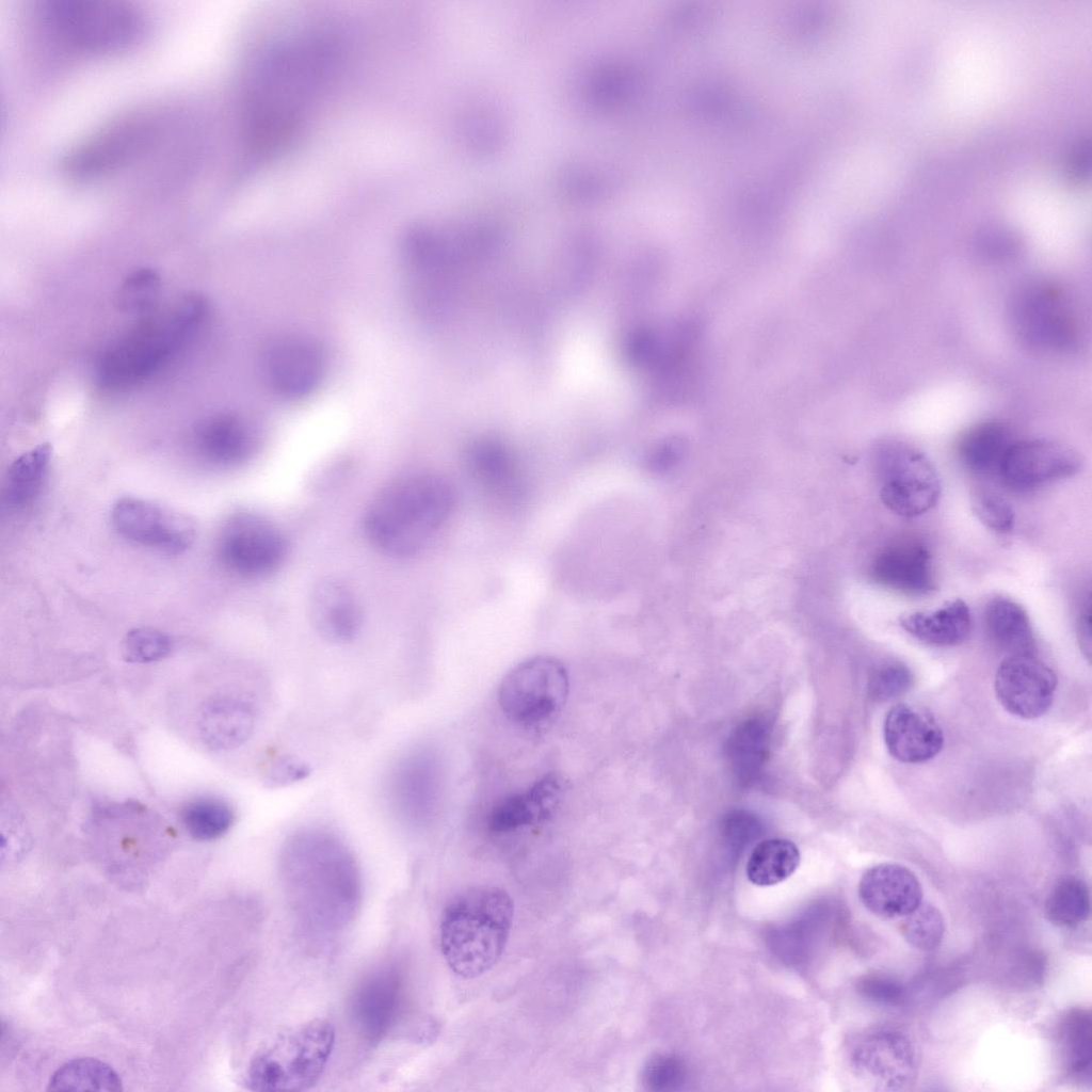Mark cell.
Masks as SVG:
<instances>
[{"instance_id":"277c9868","label":"cell","mask_w":1092,"mask_h":1092,"mask_svg":"<svg viewBox=\"0 0 1092 1092\" xmlns=\"http://www.w3.org/2000/svg\"><path fill=\"white\" fill-rule=\"evenodd\" d=\"M514 903L497 886L468 888L446 905L439 926L444 959L457 976L477 978L500 960L511 932Z\"/></svg>"},{"instance_id":"4dcf8cb0","label":"cell","mask_w":1092,"mask_h":1092,"mask_svg":"<svg viewBox=\"0 0 1092 1092\" xmlns=\"http://www.w3.org/2000/svg\"><path fill=\"white\" fill-rule=\"evenodd\" d=\"M798 846L785 838H768L752 850L745 866L748 880L757 886H772L788 879L799 867Z\"/></svg>"},{"instance_id":"e575fe53","label":"cell","mask_w":1092,"mask_h":1092,"mask_svg":"<svg viewBox=\"0 0 1092 1092\" xmlns=\"http://www.w3.org/2000/svg\"><path fill=\"white\" fill-rule=\"evenodd\" d=\"M180 818L192 837L213 840L229 831L235 821V813L225 800L203 797L188 802L181 809Z\"/></svg>"},{"instance_id":"83f0119b","label":"cell","mask_w":1092,"mask_h":1092,"mask_svg":"<svg viewBox=\"0 0 1092 1092\" xmlns=\"http://www.w3.org/2000/svg\"><path fill=\"white\" fill-rule=\"evenodd\" d=\"M983 620L990 640L999 649L1009 655L1033 654L1031 623L1019 604L1006 596H994L984 606Z\"/></svg>"},{"instance_id":"f35d334b","label":"cell","mask_w":1092,"mask_h":1092,"mask_svg":"<svg viewBox=\"0 0 1092 1092\" xmlns=\"http://www.w3.org/2000/svg\"><path fill=\"white\" fill-rule=\"evenodd\" d=\"M682 1062L670 1054L651 1057L641 1072V1082L646 1090L671 1091L677 1089L684 1079Z\"/></svg>"},{"instance_id":"52a82bcc","label":"cell","mask_w":1092,"mask_h":1092,"mask_svg":"<svg viewBox=\"0 0 1092 1092\" xmlns=\"http://www.w3.org/2000/svg\"><path fill=\"white\" fill-rule=\"evenodd\" d=\"M880 497L892 512L916 517L931 510L941 496L937 471L928 456L912 445L895 439L880 441L874 450Z\"/></svg>"},{"instance_id":"7bdbcfd3","label":"cell","mask_w":1092,"mask_h":1092,"mask_svg":"<svg viewBox=\"0 0 1092 1092\" xmlns=\"http://www.w3.org/2000/svg\"><path fill=\"white\" fill-rule=\"evenodd\" d=\"M310 773L309 766L303 760L284 755L269 766L264 782L269 787H283L306 778Z\"/></svg>"},{"instance_id":"b9f144b4","label":"cell","mask_w":1092,"mask_h":1092,"mask_svg":"<svg viewBox=\"0 0 1092 1092\" xmlns=\"http://www.w3.org/2000/svg\"><path fill=\"white\" fill-rule=\"evenodd\" d=\"M858 991L869 1000L884 1006H897L904 999V987L895 978L883 974L865 976Z\"/></svg>"},{"instance_id":"cb8c5ba5","label":"cell","mask_w":1092,"mask_h":1092,"mask_svg":"<svg viewBox=\"0 0 1092 1092\" xmlns=\"http://www.w3.org/2000/svg\"><path fill=\"white\" fill-rule=\"evenodd\" d=\"M255 725L256 711L253 705L235 696H220L207 702L197 722L204 744L220 752L244 744L251 738Z\"/></svg>"},{"instance_id":"d4e9b609","label":"cell","mask_w":1092,"mask_h":1092,"mask_svg":"<svg viewBox=\"0 0 1092 1092\" xmlns=\"http://www.w3.org/2000/svg\"><path fill=\"white\" fill-rule=\"evenodd\" d=\"M563 784L547 774L528 789L504 797L492 808L487 823L494 832H510L547 819L558 806Z\"/></svg>"},{"instance_id":"7c38bea8","label":"cell","mask_w":1092,"mask_h":1092,"mask_svg":"<svg viewBox=\"0 0 1092 1092\" xmlns=\"http://www.w3.org/2000/svg\"><path fill=\"white\" fill-rule=\"evenodd\" d=\"M857 1073L882 1091L909 1089L918 1074V1053L908 1034L893 1027L863 1033L852 1049Z\"/></svg>"},{"instance_id":"3957f363","label":"cell","mask_w":1092,"mask_h":1092,"mask_svg":"<svg viewBox=\"0 0 1092 1092\" xmlns=\"http://www.w3.org/2000/svg\"><path fill=\"white\" fill-rule=\"evenodd\" d=\"M455 494L438 473L413 472L387 483L364 516L370 543L395 558L417 553L450 517Z\"/></svg>"},{"instance_id":"836d02e7","label":"cell","mask_w":1092,"mask_h":1092,"mask_svg":"<svg viewBox=\"0 0 1092 1092\" xmlns=\"http://www.w3.org/2000/svg\"><path fill=\"white\" fill-rule=\"evenodd\" d=\"M1047 919L1059 927L1073 928L1090 915V892L1085 881L1069 876L1059 880L1045 901Z\"/></svg>"},{"instance_id":"1f68e13d","label":"cell","mask_w":1092,"mask_h":1092,"mask_svg":"<svg viewBox=\"0 0 1092 1092\" xmlns=\"http://www.w3.org/2000/svg\"><path fill=\"white\" fill-rule=\"evenodd\" d=\"M1091 1013L1076 1008L1067 1011L1058 1027V1039L1066 1073L1072 1078L1090 1081L1091 1078Z\"/></svg>"},{"instance_id":"484cf974","label":"cell","mask_w":1092,"mask_h":1092,"mask_svg":"<svg viewBox=\"0 0 1092 1092\" xmlns=\"http://www.w3.org/2000/svg\"><path fill=\"white\" fill-rule=\"evenodd\" d=\"M899 624L908 633L926 644L954 646L968 638L973 621L968 606L958 598L934 611L902 615Z\"/></svg>"},{"instance_id":"603a6c76","label":"cell","mask_w":1092,"mask_h":1092,"mask_svg":"<svg viewBox=\"0 0 1092 1092\" xmlns=\"http://www.w3.org/2000/svg\"><path fill=\"white\" fill-rule=\"evenodd\" d=\"M309 612L317 631L331 642H348L359 630L358 603L351 590L337 579L324 578L314 585Z\"/></svg>"},{"instance_id":"9c48e42d","label":"cell","mask_w":1092,"mask_h":1092,"mask_svg":"<svg viewBox=\"0 0 1092 1092\" xmlns=\"http://www.w3.org/2000/svg\"><path fill=\"white\" fill-rule=\"evenodd\" d=\"M218 556L230 572L259 577L273 572L284 560L286 542L278 528L254 512H237L223 524Z\"/></svg>"},{"instance_id":"8fae6325","label":"cell","mask_w":1092,"mask_h":1092,"mask_svg":"<svg viewBox=\"0 0 1092 1092\" xmlns=\"http://www.w3.org/2000/svg\"><path fill=\"white\" fill-rule=\"evenodd\" d=\"M115 530L125 539L168 555L187 550L194 541V523L164 505L126 496L111 511Z\"/></svg>"},{"instance_id":"d6a6232c","label":"cell","mask_w":1092,"mask_h":1092,"mask_svg":"<svg viewBox=\"0 0 1092 1092\" xmlns=\"http://www.w3.org/2000/svg\"><path fill=\"white\" fill-rule=\"evenodd\" d=\"M49 1091H122L118 1074L107 1063L94 1058H77L61 1065L51 1076Z\"/></svg>"},{"instance_id":"44dd1931","label":"cell","mask_w":1092,"mask_h":1092,"mask_svg":"<svg viewBox=\"0 0 1092 1092\" xmlns=\"http://www.w3.org/2000/svg\"><path fill=\"white\" fill-rule=\"evenodd\" d=\"M883 734L889 754L908 764L933 758L944 744V734L936 720L908 704H898L888 710Z\"/></svg>"},{"instance_id":"8d00e7d4","label":"cell","mask_w":1092,"mask_h":1092,"mask_svg":"<svg viewBox=\"0 0 1092 1092\" xmlns=\"http://www.w3.org/2000/svg\"><path fill=\"white\" fill-rule=\"evenodd\" d=\"M900 931L906 943L915 949L931 951L936 949L943 940L944 917L936 906L921 901L902 917Z\"/></svg>"},{"instance_id":"7a4b0ae2","label":"cell","mask_w":1092,"mask_h":1092,"mask_svg":"<svg viewBox=\"0 0 1092 1092\" xmlns=\"http://www.w3.org/2000/svg\"><path fill=\"white\" fill-rule=\"evenodd\" d=\"M209 312L203 295L184 294L171 306L144 316L102 352L96 364L97 383L116 392L144 383L193 339Z\"/></svg>"},{"instance_id":"9a60e30c","label":"cell","mask_w":1092,"mask_h":1092,"mask_svg":"<svg viewBox=\"0 0 1092 1092\" xmlns=\"http://www.w3.org/2000/svg\"><path fill=\"white\" fill-rule=\"evenodd\" d=\"M1015 322L1033 346L1062 350L1075 344L1077 320L1064 293L1044 284L1027 287L1015 303Z\"/></svg>"},{"instance_id":"8992f818","label":"cell","mask_w":1092,"mask_h":1092,"mask_svg":"<svg viewBox=\"0 0 1092 1092\" xmlns=\"http://www.w3.org/2000/svg\"><path fill=\"white\" fill-rule=\"evenodd\" d=\"M48 26L66 45L87 52H112L135 43L144 18L131 4L110 0H52L44 10Z\"/></svg>"},{"instance_id":"f1b7e54d","label":"cell","mask_w":1092,"mask_h":1092,"mask_svg":"<svg viewBox=\"0 0 1092 1092\" xmlns=\"http://www.w3.org/2000/svg\"><path fill=\"white\" fill-rule=\"evenodd\" d=\"M467 467L471 478L494 496L511 499L520 492L521 473L514 460L499 447L482 445L472 449Z\"/></svg>"},{"instance_id":"e0dca14e","label":"cell","mask_w":1092,"mask_h":1092,"mask_svg":"<svg viewBox=\"0 0 1092 1092\" xmlns=\"http://www.w3.org/2000/svg\"><path fill=\"white\" fill-rule=\"evenodd\" d=\"M1057 689L1054 671L1033 654L1007 656L995 676V692L1002 707L1024 719L1043 716Z\"/></svg>"},{"instance_id":"4316f807","label":"cell","mask_w":1092,"mask_h":1092,"mask_svg":"<svg viewBox=\"0 0 1092 1092\" xmlns=\"http://www.w3.org/2000/svg\"><path fill=\"white\" fill-rule=\"evenodd\" d=\"M1015 439L1011 428L999 420H985L970 427L961 437L958 455L963 466L976 475L997 473L999 464Z\"/></svg>"},{"instance_id":"ee69618b","label":"cell","mask_w":1092,"mask_h":1092,"mask_svg":"<svg viewBox=\"0 0 1092 1092\" xmlns=\"http://www.w3.org/2000/svg\"><path fill=\"white\" fill-rule=\"evenodd\" d=\"M1077 637L1085 655H1091V604L1088 598L1082 605L1077 616Z\"/></svg>"},{"instance_id":"7402d4cb","label":"cell","mask_w":1092,"mask_h":1092,"mask_svg":"<svg viewBox=\"0 0 1092 1092\" xmlns=\"http://www.w3.org/2000/svg\"><path fill=\"white\" fill-rule=\"evenodd\" d=\"M858 897L864 906L879 917H903L921 902L922 887L905 866L884 863L863 874Z\"/></svg>"},{"instance_id":"f546056e","label":"cell","mask_w":1092,"mask_h":1092,"mask_svg":"<svg viewBox=\"0 0 1092 1092\" xmlns=\"http://www.w3.org/2000/svg\"><path fill=\"white\" fill-rule=\"evenodd\" d=\"M52 455L49 443H42L23 452L10 465L4 486V499L11 508H25L39 494Z\"/></svg>"},{"instance_id":"ab89813d","label":"cell","mask_w":1092,"mask_h":1092,"mask_svg":"<svg viewBox=\"0 0 1092 1092\" xmlns=\"http://www.w3.org/2000/svg\"><path fill=\"white\" fill-rule=\"evenodd\" d=\"M971 511L989 529L996 532H1008L1014 526V512L1001 496L981 491L973 495Z\"/></svg>"},{"instance_id":"ffe728a7","label":"cell","mask_w":1092,"mask_h":1092,"mask_svg":"<svg viewBox=\"0 0 1092 1092\" xmlns=\"http://www.w3.org/2000/svg\"><path fill=\"white\" fill-rule=\"evenodd\" d=\"M256 428L241 415L220 413L202 419L192 433L194 452L204 463L228 468L247 461L258 446Z\"/></svg>"},{"instance_id":"d6986e66","label":"cell","mask_w":1092,"mask_h":1092,"mask_svg":"<svg viewBox=\"0 0 1092 1092\" xmlns=\"http://www.w3.org/2000/svg\"><path fill=\"white\" fill-rule=\"evenodd\" d=\"M871 577L879 585L908 596H926L936 589L932 555L915 537L893 541L874 558Z\"/></svg>"},{"instance_id":"74e56055","label":"cell","mask_w":1092,"mask_h":1092,"mask_svg":"<svg viewBox=\"0 0 1092 1092\" xmlns=\"http://www.w3.org/2000/svg\"><path fill=\"white\" fill-rule=\"evenodd\" d=\"M173 642L161 630L140 627L129 630L122 642V655L128 662L147 663L170 655Z\"/></svg>"},{"instance_id":"5b68a950","label":"cell","mask_w":1092,"mask_h":1092,"mask_svg":"<svg viewBox=\"0 0 1092 1092\" xmlns=\"http://www.w3.org/2000/svg\"><path fill=\"white\" fill-rule=\"evenodd\" d=\"M335 1044L333 1025L314 1018L279 1033L250 1061L246 1085L253 1091H304L320 1079Z\"/></svg>"},{"instance_id":"4fadbf2b","label":"cell","mask_w":1092,"mask_h":1092,"mask_svg":"<svg viewBox=\"0 0 1092 1092\" xmlns=\"http://www.w3.org/2000/svg\"><path fill=\"white\" fill-rule=\"evenodd\" d=\"M1081 464V456L1066 444L1048 438L1014 439L997 475L1007 487L1030 492L1074 476Z\"/></svg>"},{"instance_id":"2e32d148","label":"cell","mask_w":1092,"mask_h":1092,"mask_svg":"<svg viewBox=\"0 0 1092 1092\" xmlns=\"http://www.w3.org/2000/svg\"><path fill=\"white\" fill-rule=\"evenodd\" d=\"M154 126L144 117H126L96 132L78 146L66 161L77 178L101 176L127 163L149 145Z\"/></svg>"},{"instance_id":"d590c367","label":"cell","mask_w":1092,"mask_h":1092,"mask_svg":"<svg viewBox=\"0 0 1092 1092\" xmlns=\"http://www.w3.org/2000/svg\"><path fill=\"white\" fill-rule=\"evenodd\" d=\"M161 290V278L150 268H140L129 273L117 292V304L126 312L149 315L157 308Z\"/></svg>"},{"instance_id":"6da1fadb","label":"cell","mask_w":1092,"mask_h":1092,"mask_svg":"<svg viewBox=\"0 0 1092 1092\" xmlns=\"http://www.w3.org/2000/svg\"><path fill=\"white\" fill-rule=\"evenodd\" d=\"M280 873L294 910L319 931H336L355 913L359 897L356 861L336 834L305 828L284 842Z\"/></svg>"},{"instance_id":"5bb4252c","label":"cell","mask_w":1092,"mask_h":1092,"mask_svg":"<svg viewBox=\"0 0 1092 1092\" xmlns=\"http://www.w3.org/2000/svg\"><path fill=\"white\" fill-rule=\"evenodd\" d=\"M438 788L433 754L424 749L408 751L388 773L386 793L390 810L404 828H423L434 815Z\"/></svg>"},{"instance_id":"ac0fdd59","label":"cell","mask_w":1092,"mask_h":1092,"mask_svg":"<svg viewBox=\"0 0 1092 1092\" xmlns=\"http://www.w3.org/2000/svg\"><path fill=\"white\" fill-rule=\"evenodd\" d=\"M404 1001L402 974L392 965L367 975L351 998V1016L362 1037L378 1044L397 1024Z\"/></svg>"},{"instance_id":"60d3db41","label":"cell","mask_w":1092,"mask_h":1092,"mask_svg":"<svg viewBox=\"0 0 1092 1092\" xmlns=\"http://www.w3.org/2000/svg\"><path fill=\"white\" fill-rule=\"evenodd\" d=\"M912 684L910 669L899 661H890L874 671L870 679V691L877 700H893L905 693Z\"/></svg>"},{"instance_id":"ba28073f","label":"cell","mask_w":1092,"mask_h":1092,"mask_svg":"<svg viewBox=\"0 0 1092 1092\" xmlns=\"http://www.w3.org/2000/svg\"><path fill=\"white\" fill-rule=\"evenodd\" d=\"M569 679L564 664L555 657L535 656L514 667L502 679L498 702L504 714L521 725H535L553 717L564 706Z\"/></svg>"},{"instance_id":"30bf717a","label":"cell","mask_w":1092,"mask_h":1092,"mask_svg":"<svg viewBox=\"0 0 1092 1092\" xmlns=\"http://www.w3.org/2000/svg\"><path fill=\"white\" fill-rule=\"evenodd\" d=\"M261 372L269 388L285 400L311 395L323 381L326 359L321 347L302 335L287 334L268 341Z\"/></svg>"}]
</instances>
